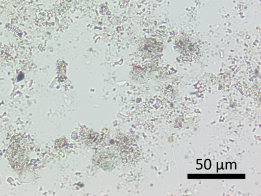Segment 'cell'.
Segmentation results:
<instances>
[{"mask_svg": "<svg viewBox=\"0 0 261 196\" xmlns=\"http://www.w3.org/2000/svg\"><path fill=\"white\" fill-rule=\"evenodd\" d=\"M30 149L26 136L17 134L12 138L7 150L9 160L13 168H20L27 159Z\"/></svg>", "mask_w": 261, "mask_h": 196, "instance_id": "obj_1", "label": "cell"}, {"mask_svg": "<svg viewBox=\"0 0 261 196\" xmlns=\"http://www.w3.org/2000/svg\"><path fill=\"white\" fill-rule=\"evenodd\" d=\"M120 156L124 162L133 163L137 159L138 151L135 141L126 136H121L116 139Z\"/></svg>", "mask_w": 261, "mask_h": 196, "instance_id": "obj_2", "label": "cell"}]
</instances>
